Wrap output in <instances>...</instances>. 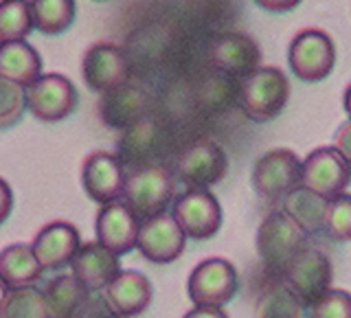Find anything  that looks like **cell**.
I'll return each mask as SVG.
<instances>
[{"instance_id": "cell-1", "label": "cell", "mask_w": 351, "mask_h": 318, "mask_svg": "<svg viewBox=\"0 0 351 318\" xmlns=\"http://www.w3.org/2000/svg\"><path fill=\"white\" fill-rule=\"evenodd\" d=\"M176 195V178L162 164H147V167L134 169L123 184L125 208L136 219H149L167 211L169 202Z\"/></svg>"}, {"instance_id": "cell-2", "label": "cell", "mask_w": 351, "mask_h": 318, "mask_svg": "<svg viewBox=\"0 0 351 318\" xmlns=\"http://www.w3.org/2000/svg\"><path fill=\"white\" fill-rule=\"evenodd\" d=\"M290 99V82L281 69L259 66L250 73L239 90V106L250 121L266 123L281 114Z\"/></svg>"}, {"instance_id": "cell-3", "label": "cell", "mask_w": 351, "mask_h": 318, "mask_svg": "<svg viewBox=\"0 0 351 318\" xmlns=\"http://www.w3.org/2000/svg\"><path fill=\"white\" fill-rule=\"evenodd\" d=\"M239 288V274L228 259L211 257L200 261L189 274L186 294L195 307H224Z\"/></svg>"}, {"instance_id": "cell-4", "label": "cell", "mask_w": 351, "mask_h": 318, "mask_svg": "<svg viewBox=\"0 0 351 318\" xmlns=\"http://www.w3.org/2000/svg\"><path fill=\"white\" fill-rule=\"evenodd\" d=\"M292 73L303 82H321L336 66V44L323 29H303L294 36L288 49Z\"/></svg>"}, {"instance_id": "cell-5", "label": "cell", "mask_w": 351, "mask_h": 318, "mask_svg": "<svg viewBox=\"0 0 351 318\" xmlns=\"http://www.w3.org/2000/svg\"><path fill=\"white\" fill-rule=\"evenodd\" d=\"M332 261L323 250L305 246L292 257V261L283 268V283L296 294L305 305H312L321 296L332 290Z\"/></svg>"}, {"instance_id": "cell-6", "label": "cell", "mask_w": 351, "mask_h": 318, "mask_svg": "<svg viewBox=\"0 0 351 318\" xmlns=\"http://www.w3.org/2000/svg\"><path fill=\"white\" fill-rule=\"evenodd\" d=\"M80 101L75 84L60 73L40 75L29 88H25V106L29 112L44 121L58 123L71 117Z\"/></svg>"}, {"instance_id": "cell-7", "label": "cell", "mask_w": 351, "mask_h": 318, "mask_svg": "<svg viewBox=\"0 0 351 318\" xmlns=\"http://www.w3.org/2000/svg\"><path fill=\"white\" fill-rule=\"evenodd\" d=\"M252 186L266 200H283L301 186V158L292 149H270L252 167Z\"/></svg>"}, {"instance_id": "cell-8", "label": "cell", "mask_w": 351, "mask_h": 318, "mask_svg": "<svg viewBox=\"0 0 351 318\" xmlns=\"http://www.w3.org/2000/svg\"><path fill=\"white\" fill-rule=\"evenodd\" d=\"M305 233L283 211L270 213L257 230V252L272 270H281L305 248Z\"/></svg>"}, {"instance_id": "cell-9", "label": "cell", "mask_w": 351, "mask_h": 318, "mask_svg": "<svg viewBox=\"0 0 351 318\" xmlns=\"http://www.w3.org/2000/svg\"><path fill=\"white\" fill-rule=\"evenodd\" d=\"M171 217L189 239H211L222 226V206L211 191L186 189L173 200Z\"/></svg>"}, {"instance_id": "cell-10", "label": "cell", "mask_w": 351, "mask_h": 318, "mask_svg": "<svg viewBox=\"0 0 351 318\" xmlns=\"http://www.w3.org/2000/svg\"><path fill=\"white\" fill-rule=\"evenodd\" d=\"M351 182V164L334 147H318L301 160V186L332 200Z\"/></svg>"}, {"instance_id": "cell-11", "label": "cell", "mask_w": 351, "mask_h": 318, "mask_svg": "<svg viewBox=\"0 0 351 318\" xmlns=\"http://www.w3.org/2000/svg\"><path fill=\"white\" fill-rule=\"evenodd\" d=\"M82 75L95 93H114L128 82V60L114 42H97L84 53Z\"/></svg>"}, {"instance_id": "cell-12", "label": "cell", "mask_w": 351, "mask_h": 318, "mask_svg": "<svg viewBox=\"0 0 351 318\" xmlns=\"http://www.w3.org/2000/svg\"><path fill=\"white\" fill-rule=\"evenodd\" d=\"M228 171V156L215 140L202 138L186 149L178 160V178L189 189L208 191Z\"/></svg>"}, {"instance_id": "cell-13", "label": "cell", "mask_w": 351, "mask_h": 318, "mask_svg": "<svg viewBox=\"0 0 351 318\" xmlns=\"http://www.w3.org/2000/svg\"><path fill=\"white\" fill-rule=\"evenodd\" d=\"M123 184H125V175H123L121 162L114 154L99 149V151L88 154L84 158L82 186L93 202L101 204V206L121 202Z\"/></svg>"}, {"instance_id": "cell-14", "label": "cell", "mask_w": 351, "mask_h": 318, "mask_svg": "<svg viewBox=\"0 0 351 318\" xmlns=\"http://www.w3.org/2000/svg\"><path fill=\"white\" fill-rule=\"evenodd\" d=\"M186 237L169 213L138 222L136 248L152 263H171L184 252Z\"/></svg>"}, {"instance_id": "cell-15", "label": "cell", "mask_w": 351, "mask_h": 318, "mask_svg": "<svg viewBox=\"0 0 351 318\" xmlns=\"http://www.w3.org/2000/svg\"><path fill=\"white\" fill-rule=\"evenodd\" d=\"M121 272V261L99 241H86L71 261L73 279L86 292H104Z\"/></svg>"}, {"instance_id": "cell-16", "label": "cell", "mask_w": 351, "mask_h": 318, "mask_svg": "<svg viewBox=\"0 0 351 318\" xmlns=\"http://www.w3.org/2000/svg\"><path fill=\"white\" fill-rule=\"evenodd\" d=\"M80 246H82V237L77 226L71 222H64V219H55V222L38 230V235L31 244V250L42 266V270H60L73 261Z\"/></svg>"}, {"instance_id": "cell-17", "label": "cell", "mask_w": 351, "mask_h": 318, "mask_svg": "<svg viewBox=\"0 0 351 318\" xmlns=\"http://www.w3.org/2000/svg\"><path fill=\"white\" fill-rule=\"evenodd\" d=\"M104 299L114 316L136 318L152 305L154 288L143 272L121 270L117 279L104 290Z\"/></svg>"}, {"instance_id": "cell-18", "label": "cell", "mask_w": 351, "mask_h": 318, "mask_svg": "<svg viewBox=\"0 0 351 318\" xmlns=\"http://www.w3.org/2000/svg\"><path fill=\"white\" fill-rule=\"evenodd\" d=\"M95 233L99 244L108 248L112 255L121 257L136 248L138 219L128 211L123 202L108 204L97 213Z\"/></svg>"}, {"instance_id": "cell-19", "label": "cell", "mask_w": 351, "mask_h": 318, "mask_svg": "<svg viewBox=\"0 0 351 318\" xmlns=\"http://www.w3.org/2000/svg\"><path fill=\"white\" fill-rule=\"evenodd\" d=\"M213 62L219 71L246 80L250 73H255L259 69L261 51L257 47V42L244 36V33H226L215 44Z\"/></svg>"}, {"instance_id": "cell-20", "label": "cell", "mask_w": 351, "mask_h": 318, "mask_svg": "<svg viewBox=\"0 0 351 318\" xmlns=\"http://www.w3.org/2000/svg\"><path fill=\"white\" fill-rule=\"evenodd\" d=\"M42 75V58L27 40L0 44V80L29 88Z\"/></svg>"}, {"instance_id": "cell-21", "label": "cell", "mask_w": 351, "mask_h": 318, "mask_svg": "<svg viewBox=\"0 0 351 318\" xmlns=\"http://www.w3.org/2000/svg\"><path fill=\"white\" fill-rule=\"evenodd\" d=\"M42 274L44 270L29 244H11L0 252V281L7 290L36 288Z\"/></svg>"}, {"instance_id": "cell-22", "label": "cell", "mask_w": 351, "mask_h": 318, "mask_svg": "<svg viewBox=\"0 0 351 318\" xmlns=\"http://www.w3.org/2000/svg\"><path fill=\"white\" fill-rule=\"evenodd\" d=\"M325 197L316 195L305 186H296L283 197V213L299 226L305 235L321 233L325 230V211H327Z\"/></svg>"}, {"instance_id": "cell-23", "label": "cell", "mask_w": 351, "mask_h": 318, "mask_svg": "<svg viewBox=\"0 0 351 318\" xmlns=\"http://www.w3.org/2000/svg\"><path fill=\"white\" fill-rule=\"evenodd\" d=\"M44 303H47L49 318H73L86 305L90 292H86L73 274H60L47 283L42 290Z\"/></svg>"}, {"instance_id": "cell-24", "label": "cell", "mask_w": 351, "mask_h": 318, "mask_svg": "<svg viewBox=\"0 0 351 318\" xmlns=\"http://www.w3.org/2000/svg\"><path fill=\"white\" fill-rule=\"evenodd\" d=\"M33 29L44 36H60L73 25L75 20V3L73 0H36L29 3Z\"/></svg>"}, {"instance_id": "cell-25", "label": "cell", "mask_w": 351, "mask_h": 318, "mask_svg": "<svg viewBox=\"0 0 351 318\" xmlns=\"http://www.w3.org/2000/svg\"><path fill=\"white\" fill-rule=\"evenodd\" d=\"M259 318H303V303L285 283H272L257 303Z\"/></svg>"}, {"instance_id": "cell-26", "label": "cell", "mask_w": 351, "mask_h": 318, "mask_svg": "<svg viewBox=\"0 0 351 318\" xmlns=\"http://www.w3.org/2000/svg\"><path fill=\"white\" fill-rule=\"evenodd\" d=\"M33 31L29 3H0V44L22 42Z\"/></svg>"}, {"instance_id": "cell-27", "label": "cell", "mask_w": 351, "mask_h": 318, "mask_svg": "<svg viewBox=\"0 0 351 318\" xmlns=\"http://www.w3.org/2000/svg\"><path fill=\"white\" fill-rule=\"evenodd\" d=\"M0 318H49L42 290L38 288L9 290Z\"/></svg>"}, {"instance_id": "cell-28", "label": "cell", "mask_w": 351, "mask_h": 318, "mask_svg": "<svg viewBox=\"0 0 351 318\" xmlns=\"http://www.w3.org/2000/svg\"><path fill=\"white\" fill-rule=\"evenodd\" d=\"M325 233L334 241H351V195L340 193L327 202Z\"/></svg>"}, {"instance_id": "cell-29", "label": "cell", "mask_w": 351, "mask_h": 318, "mask_svg": "<svg viewBox=\"0 0 351 318\" xmlns=\"http://www.w3.org/2000/svg\"><path fill=\"white\" fill-rule=\"evenodd\" d=\"M25 110V88L0 80V130L16 125Z\"/></svg>"}, {"instance_id": "cell-30", "label": "cell", "mask_w": 351, "mask_h": 318, "mask_svg": "<svg viewBox=\"0 0 351 318\" xmlns=\"http://www.w3.org/2000/svg\"><path fill=\"white\" fill-rule=\"evenodd\" d=\"M310 318H351V294L345 290H327L310 305Z\"/></svg>"}, {"instance_id": "cell-31", "label": "cell", "mask_w": 351, "mask_h": 318, "mask_svg": "<svg viewBox=\"0 0 351 318\" xmlns=\"http://www.w3.org/2000/svg\"><path fill=\"white\" fill-rule=\"evenodd\" d=\"M334 149L351 164V121L343 123L334 134Z\"/></svg>"}, {"instance_id": "cell-32", "label": "cell", "mask_w": 351, "mask_h": 318, "mask_svg": "<svg viewBox=\"0 0 351 318\" xmlns=\"http://www.w3.org/2000/svg\"><path fill=\"white\" fill-rule=\"evenodd\" d=\"M11 211H14V191H11L7 180L0 178V224L11 215Z\"/></svg>"}, {"instance_id": "cell-33", "label": "cell", "mask_w": 351, "mask_h": 318, "mask_svg": "<svg viewBox=\"0 0 351 318\" xmlns=\"http://www.w3.org/2000/svg\"><path fill=\"white\" fill-rule=\"evenodd\" d=\"M182 318H228L224 307H193Z\"/></svg>"}, {"instance_id": "cell-34", "label": "cell", "mask_w": 351, "mask_h": 318, "mask_svg": "<svg viewBox=\"0 0 351 318\" xmlns=\"http://www.w3.org/2000/svg\"><path fill=\"white\" fill-rule=\"evenodd\" d=\"M299 3H259V7L261 9H268V11H290V9H294Z\"/></svg>"}, {"instance_id": "cell-35", "label": "cell", "mask_w": 351, "mask_h": 318, "mask_svg": "<svg viewBox=\"0 0 351 318\" xmlns=\"http://www.w3.org/2000/svg\"><path fill=\"white\" fill-rule=\"evenodd\" d=\"M343 103H345V110H347L349 121H351V84L347 86V90H345V99H343Z\"/></svg>"}, {"instance_id": "cell-36", "label": "cell", "mask_w": 351, "mask_h": 318, "mask_svg": "<svg viewBox=\"0 0 351 318\" xmlns=\"http://www.w3.org/2000/svg\"><path fill=\"white\" fill-rule=\"evenodd\" d=\"M7 294H9V290L5 288V283L0 281V312H3V305H5V301H7Z\"/></svg>"}, {"instance_id": "cell-37", "label": "cell", "mask_w": 351, "mask_h": 318, "mask_svg": "<svg viewBox=\"0 0 351 318\" xmlns=\"http://www.w3.org/2000/svg\"><path fill=\"white\" fill-rule=\"evenodd\" d=\"M104 318H119V316H114V314H108V316H104Z\"/></svg>"}]
</instances>
